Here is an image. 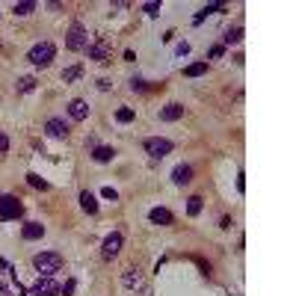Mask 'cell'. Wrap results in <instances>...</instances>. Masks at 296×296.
Returning <instances> with one entry per match:
<instances>
[{
	"label": "cell",
	"instance_id": "1",
	"mask_svg": "<svg viewBox=\"0 0 296 296\" xmlns=\"http://www.w3.org/2000/svg\"><path fill=\"white\" fill-rule=\"evenodd\" d=\"M33 267L39 276H53L62 270V255L59 252H39V255H33Z\"/></svg>",
	"mask_w": 296,
	"mask_h": 296
},
{
	"label": "cell",
	"instance_id": "2",
	"mask_svg": "<svg viewBox=\"0 0 296 296\" xmlns=\"http://www.w3.org/2000/svg\"><path fill=\"white\" fill-rule=\"evenodd\" d=\"M53 56H56L53 42H39V44H33V47H30V53H27V59H30L33 65H39V68L50 65V62H53Z\"/></svg>",
	"mask_w": 296,
	"mask_h": 296
},
{
	"label": "cell",
	"instance_id": "3",
	"mask_svg": "<svg viewBox=\"0 0 296 296\" xmlns=\"http://www.w3.org/2000/svg\"><path fill=\"white\" fill-rule=\"evenodd\" d=\"M65 47L68 50H86L89 47V33L83 24H71L68 33H65Z\"/></svg>",
	"mask_w": 296,
	"mask_h": 296
},
{
	"label": "cell",
	"instance_id": "4",
	"mask_svg": "<svg viewBox=\"0 0 296 296\" xmlns=\"http://www.w3.org/2000/svg\"><path fill=\"white\" fill-rule=\"evenodd\" d=\"M142 148H145V154H151L154 160H163L166 154H172V139H163V136H148L145 142H142Z\"/></svg>",
	"mask_w": 296,
	"mask_h": 296
},
{
	"label": "cell",
	"instance_id": "5",
	"mask_svg": "<svg viewBox=\"0 0 296 296\" xmlns=\"http://www.w3.org/2000/svg\"><path fill=\"white\" fill-rule=\"evenodd\" d=\"M24 213V205L15 199V196H0V219L9 222V219H18Z\"/></svg>",
	"mask_w": 296,
	"mask_h": 296
},
{
	"label": "cell",
	"instance_id": "6",
	"mask_svg": "<svg viewBox=\"0 0 296 296\" xmlns=\"http://www.w3.org/2000/svg\"><path fill=\"white\" fill-rule=\"evenodd\" d=\"M122 246H125V237H122L119 231H113V234L101 243V258H104V261H113V258L122 252Z\"/></svg>",
	"mask_w": 296,
	"mask_h": 296
},
{
	"label": "cell",
	"instance_id": "7",
	"mask_svg": "<svg viewBox=\"0 0 296 296\" xmlns=\"http://www.w3.org/2000/svg\"><path fill=\"white\" fill-rule=\"evenodd\" d=\"M33 296H59V285L53 282V276H39L33 285Z\"/></svg>",
	"mask_w": 296,
	"mask_h": 296
},
{
	"label": "cell",
	"instance_id": "8",
	"mask_svg": "<svg viewBox=\"0 0 296 296\" xmlns=\"http://www.w3.org/2000/svg\"><path fill=\"white\" fill-rule=\"evenodd\" d=\"M86 53H89V59H95V62H110V42H107V39H98L95 44L86 47Z\"/></svg>",
	"mask_w": 296,
	"mask_h": 296
},
{
	"label": "cell",
	"instance_id": "9",
	"mask_svg": "<svg viewBox=\"0 0 296 296\" xmlns=\"http://www.w3.org/2000/svg\"><path fill=\"white\" fill-rule=\"evenodd\" d=\"M44 133H47L50 139H65V136H68V125H65V119H47Z\"/></svg>",
	"mask_w": 296,
	"mask_h": 296
},
{
	"label": "cell",
	"instance_id": "10",
	"mask_svg": "<svg viewBox=\"0 0 296 296\" xmlns=\"http://www.w3.org/2000/svg\"><path fill=\"white\" fill-rule=\"evenodd\" d=\"M68 116H71L74 122H83V119H89V104H86L83 98H74V101H68Z\"/></svg>",
	"mask_w": 296,
	"mask_h": 296
},
{
	"label": "cell",
	"instance_id": "11",
	"mask_svg": "<svg viewBox=\"0 0 296 296\" xmlns=\"http://www.w3.org/2000/svg\"><path fill=\"white\" fill-rule=\"evenodd\" d=\"M184 116V104H166L160 110V122H178Z\"/></svg>",
	"mask_w": 296,
	"mask_h": 296
},
{
	"label": "cell",
	"instance_id": "12",
	"mask_svg": "<svg viewBox=\"0 0 296 296\" xmlns=\"http://www.w3.org/2000/svg\"><path fill=\"white\" fill-rule=\"evenodd\" d=\"M172 181H175L178 187H184V184H190V181H193V166H187V163H181V166H175V172H172Z\"/></svg>",
	"mask_w": 296,
	"mask_h": 296
},
{
	"label": "cell",
	"instance_id": "13",
	"mask_svg": "<svg viewBox=\"0 0 296 296\" xmlns=\"http://www.w3.org/2000/svg\"><path fill=\"white\" fill-rule=\"evenodd\" d=\"M21 237H24V240H42V237H44V225H42V222H27V225L21 228Z\"/></svg>",
	"mask_w": 296,
	"mask_h": 296
},
{
	"label": "cell",
	"instance_id": "14",
	"mask_svg": "<svg viewBox=\"0 0 296 296\" xmlns=\"http://www.w3.org/2000/svg\"><path fill=\"white\" fill-rule=\"evenodd\" d=\"M113 157H116V151H113L110 145H95V148H92V160H95V163H110Z\"/></svg>",
	"mask_w": 296,
	"mask_h": 296
},
{
	"label": "cell",
	"instance_id": "15",
	"mask_svg": "<svg viewBox=\"0 0 296 296\" xmlns=\"http://www.w3.org/2000/svg\"><path fill=\"white\" fill-rule=\"evenodd\" d=\"M148 219H151L154 225H172V219H175V216H172L166 208H154V211L148 213Z\"/></svg>",
	"mask_w": 296,
	"mask_h": 296
},
{
	"label": "cell",
	"instance_id": "16",
	"mask_svg": "<svg viewBox=\"0 0 296 296\" xmlns=\"http://www.w3.org/2000/svg\"><path fill=\"white\" fill-rule=\"evenodd\" d=\"M80 208H83L86 213H98V202H95V196H92L89 190L80 193Z\"/></svg>",
	"mask_w": 296,
	"mask_h": 296
},
{
	"label": "cell",
	"instance_id": "17",
	"mask_svg": "<svg viewBox=\"0 0 296 296\" xmlns=\"http://www.w3.org/2000/svg\"><path fill=\"white\" fill-rule=\"evenodd\" d=\"M122 285H125V288H139V285H142V276H139V270H125V276H122Z\"/></svg>",
	"mask_w": 296,
	"mask_h": 296
},
{
	"label": "cell",
	"instance_id": "18",
	"mask_svg": "<svg viewBox=\"0 0 296 296\" xmlns=\"http://www.w3.org/2000/svg\"><path fill=\"white\" fill-rule=\"evenodd\" d=\"M202 74H208V62H193L184 68V77H202Z\"/></svg>",
	"mask_w": 296,
	"mask_h": 296
},
{
	"label": "cell",
	"instance_id": "19",
	"mask_svg": "<svg viewBox=\"0 0 296 296\" xmlns=\"http://www.w3.org/2000/svg\"><path fill=\"white\" fill-rule=\"evenodd\" d=\"M83 77V65H68L65 71H62V80L65 83H74V80H80Z\"/></svg>",
	"mask_w": 296,
	"mask_h": 296
},
{
	"label": "cell",
	"instance_id": "20",
	"mask_svg": "<svg viewBox=\"0 0 296 296\" xmlns=\"http://www.w3.org/2000/svg\"><path fill=\"white\" fill-rule=\"evenodd\" d=\"M133 119H136V113H133L130 107H122V110H116V122L127 125V122H133Z\"/></svg>",
	"mask_w": 296,
	"mask_h": 296
},
{
	"label": "cell",
	"instance_id": "21",
	"mask_svg": "<svg viewBox=\"0 0 296 296\" xmlns=\"http://www.w3.org/2000/svg\"><path fill=\"white\" fill-rule=\"evenodd\" d=\"M187 213H190V216H199V213H202V199H199V196H190V199H187Z\"/></svg>",
	"mask_w": 296,
	"mask_h": 296
},
{
	"label": "cell",
	"instance_id": "22",
	"mask_svg": "<svg viewBox=\"0 0 296 296\" xmlns=\"http://www.w3.org/2000/svg\"><path fill=\"white\" fill-rule=\"evenodd\" d=\"M222 39H225V44H237V42L243 39V27H234V30H228Z\"/></svg>",
	"mask_w": 296,
	"mask_h": 296
},
{
	"label": "cell",
	"instance_id": "23",
	"mask_svg": "<svg viewBox=\"0 0 296 296\" xmlns=\"http://www.w3.org/2000/svg\"><path fill=\"white\" fill-rule=\"evenodd\" d=\"M36 77H18V92H33L36 89Z\"/></svg>",
	"mask_w": 296,
	"mask_h": 296
},
{
	"label": "cell",
	"instance_id": "24",
	"mask_svg": "<svg viewBox=\"0 0 296 296\" xmlns=\"http://www.w3.org/2000/svg\"><path fill=\"white\" fill-rule=\"evenodd\" d=\"M30 12H36V3H30V0L15 3V15H30Z\"/></svg>",
	"mask_w": 296,
	"mask_h": 296
},
{
	"label": "cell",
	"instance_id": "25",
	"mask_svg": "<svg viewBox=\"0 0 296 296\" xmlns=\"http://www.w3.org/2000/svg\"><path fill=\"white\" fill-rule=\"evenodd\" d=\"M27 184H30V187H36V190H47V181H42L36 172H30V175H27Z\"/></svg>",
	"mask_w": 296,
	"mask_h": 296
},
{
	"label": "cell",
	"instance_id": "26",
	"mask_svg": "<svg viewBox=\"0 0 296 296\" xmlns=\"http://www.w3.org/2000/svg\"><path fill=\"white\" fill-rule=\"evenodd\" d=\"M101 196H104V199H113V202L119 199V193H116L113 187H104V190H101Z\"/></svg>",
	"mask_w": 296,
	"mask_h": 296
},
{
	"label": "cell",
	"instance_id": "27",
	"mask_svg": "<svg viewBox=\"0 0 296 296\" xmlns=\"http://www.w3.org/2000/svg\"><path fill=\"white\" fill-rule=\"evenodd\" d=\"M6 151H9V136L0 130V154H6Z\"/></svg>",
	"mask_w": 296,
	"mask_h": 296
},
{
	"label": "cell",
	"instance_id": "28",
	"mask_svg": "<svg viewBox=\"0 0 296 296\" xmlns=\"http://www.w3.org/2000/svg\"><path fill=\"white\" fill-rule=\"evenodd\" d=\"M142 9H145V12H148V15H157V12H160V3H145V6H142Z\"/></svg>",
	"mask_w": 296,
	"mask_h": 296
},
{
	"label": "cell",
	"instance_id": "29",
	"mask_svg": "<svg viewBox=\"0 0 296 296\" xmlns=\"http://www.w3.org/2000/svg\"><path fill=\"white\" fill-rule=\"evenodd\" d=\"M175 53H178V56H187V53H190V44H187V42H181V44L175 47Z\"/></svg>",
	"mask_w": 296,
	"mask_h": 296
},
{
	"label": "cell",
	"instance_id": "30",
	"mask_svg": "<svg viewBox=\"0 0 296 296\" xmlns=\"http://www.w3.org/2000/svg\"><path fill=\"white\" fill-rule=\"evenodd\" d=\"M222 53H225V47H222V44H216V47H211V56H213V59H219Z\"/></svg>",
	"mask_w": 296,
	"mask_h": 296
},
{
	"label": "cell",
	"instance_id": "31",
	"mask_svg": "<svg viewBox=\"0 0 296 296\" xmlns=\"http://www.w3.org/2000/svg\"><path fill=\"white\" fill-rule=\"evenodd\" d=\"M130 89H133V92H136V89H145V80H139V77H133V80H130Z\"/></svg>",
	"mask_w": 296,
	"mask_h": 296
},
{
	"label": "cell",
	"instance_id": "32",
	"mask_svg": "<svg viewBox=\"0 0 296 296\" xmlns=\"http://www.w3.org/2000/svg\"><path fill=\"white\" fill-rule=\"evenodd\" d=\"M59 294L71 296V294H74V282H65V288H59Z\"/></svg>",
	"mask_w": 296,
	"mask_h": 296
}]
</instances>
